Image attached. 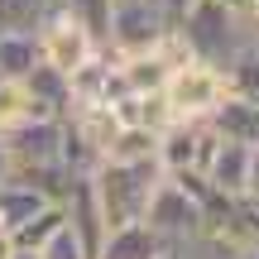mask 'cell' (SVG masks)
I'll return each mask as SVG.
<instances>
[{
	"instance_id": "obj_1",
	"label": "cell",
	"mask_w": 259,
	"mask_h": 259,
	"mask_svg": "<svg viewBox=\"0 0 259 259\" xmlns=\"http://www.w3.org/2000/svg\"><path fill=\"white\" fill-rule=\"evenodd\" d=\"M87 178H92L106 231H115V226H130V221L144 216L163 168H158V158H101Z\"/></svg>"
},
{
	"instance_id": "obj_2",
	"label": "cell",
	"mask_w": 259,
	"mask_h": 259,
	"mask_svg": "<svg viewBox=\"0 0 259 259\" xmlns=\"http://www.w3.org/2000/svg\"><path fill=\"white\" fill-rule=\"evenodd\" d=\"M173 29L183 34V44L192 48V58L216 63V67H226V58H231L240 44L254 38V19L250 15H235V10L221 5V0H197Z\"/></svg>"
},
{
	"instance_id": "obj_3",
	"label": "cell",
	"mask_w": 259,
	"mask_h": 259,
	"mask_svg": "<svg viewBox=\"0 0 259 259\" xmlns=\"http://www.w3.org/2000/svg\"><path fill=\"white\" fill-rule=\"evenodd\" d=\"M158 96H163V106H168L173 120H206V115L221 106V96H226V72L216 63L187 58V63L168 67Z\"/></svg>"
},
{
	"instance_id": "obj_4",
	"label": "cell",
	"mask_w": 259,
	"mask_h": 259,
	"mask_svg": "<svg viewBox=\"0 0 259 259\" xmlns=\"http://www.w3.org/2000/svg\"><path fill=\"white\" fill-rule=\"evenodd\" d=\"M34 44H38V63L53 67V72H63V77H72L77 67H87L96 53H101V44H96L63 5H53V0H48V10L34 24Z\"/></svg>"
},
{
	"instance_id": "obj_5",
	"label": "cell",
	"mask_w": 259,
	"mask_h": 259,
	"mask_svg": "<svg viewBox=\"0 0 259 259\" xmlns=\"http://www.w3.org/2000/svg\"><path fill=\"white\" fill-rule=\"evenodd\" d=\"M168 29L173 24L163 19V10H158L154 0H115L101 48H111V53H149Z\"/></svg>"
},
{
	"instance_id": "obj_6",
	"label": "cell",
	"mask_w": 259,
	"mask_h": 259,
	"mask_svg": "<svg viewBox=\"0 0 259 259\" xmlns=\"http://www.w3.org/2000/svg\"><path fill=\"white\" fill-rule=\"evenodd\" d=\"M211 144H216V135L206 120H173L168 130H158L154 158H158L163 173H202Z\"/></svg>"
},
{
	"instance_id": "obj_7",
	"label": "cell",
	"mask_w": 259,
	"mask_h": 259,
	"mask_svg": "<svg viewBox=\"0 0 259 259\" xmlns=\"http://www.w3.org/2000/svg\"><path fill=\"white\" fill-rule=\"evenodd\" d=\"M202 183L216 197L235 202V197L250 192V144H235V139H216L211 154L202 163Z\"/></svg>"
},
{
	"instance_id": "obj_8",
	"label": "cell",
	"mask_w": 259,
	"mask_h": 259,
	"mask_svg": "<svg viewBox=\"0 0 259 259\" xmlns=\"http://www.w3.org/2000/svg\"><path fill=\"white\" fill-rule=\"evenodd\" d=\"M206 125H211V135H216V139H235V144H259V101L226 92V96H221V106H216V111L206 115Z\"/></svg>"
},
{
	"instance_id": "obj_9",
	"label": "cell",
	"mask_w": 259,
	"mask_h": 259,
	"mask_svg": "<svg viewBox=\"0 0 259 259\" xmlns=\"http://www.w3.org/2000/svg\"><path fill=\"white\" fill-rule=\"evenodd\" d=\"M168 250H173V245H163L144 221H130V226L106 231V240H101V250H96V259H158V254H168Z\"/></svg>"
},
{
	"instance_id": "obj_10",
	"label": "cell",
	"mask_w": 259,
	"mask_h": 259,
	"mask_svg": "<svg viewBox=\"0 0 259 259\" xmlns=\"http://www.w3.org/2000/svg\"><path fill=\"white\" fill-rule=\"evenodd\" d=\"M48 202H53L48 192H38V187H29V183H15V178H5V183H0V231L15 235L19 226H24L29 216H38Z\"/></svg>"
},
{
	"instance_id": "obj_11",
	"label": "cell",
	"mask_w": 259,
	"mask_h": 259,
	"mask_svg": "<svg viewBox=\"0 0 259 259\" xmlns=\"http://www.w3.org/2000/svg\"><path fill=\"white\" fill-rule=\"evenodd\" d=\"M226 92H235V96H250V101H259V29H254V38L250 44H240L231 58H226Z\"/></svg>"
},
{
	"instance_id": "obj_12",
	"label": "cell",
	"mask_w": 259,
	"mask_h": 259,
	"mask_svg": "<svg viewBox=\"0 0 259 259\" xmlns=\"http://www.w3.org/2000/svg\"><path fill=\"white\" fill-rule=\"evenodd\" d=\"M38 63L34 29H5L0 34V77H29Z\"/></svg>"
},
{
	"instance_id": "obj_13",
	"label": "cell",
	"mask_w": 259,
	"mask_h": 259,
	"mask_svg": "<svg viewBox=\"0 0 259 259\" xmlns=\"http://www.w3.org/2000/svg\"><path fill=\"white\" fill-rule=\"evenodd\" d=\"M19 120H34L29 87H24V77H0V135L15 130Z\"/></svg>"
},
{
	"instance_id": "obj_14",
	"label": "cell",
	"mask_w": 259,
	"mask_h": 259,
	"mask_svg": "<svg viewBox=\"0 0 259 259\" xmlns=\"http://www.w3.org/2000/svg\"><path fill=\"white\" fill-rule=\"evenodd\" d=\"M158 149V135L144 125H120L111 135V144H106V158H154Z\"/></svg>"
},
{
	"instance_id": "obj_15",
	"label": "cell",
	"mask_w": 259,
	"mask_h": 259,
	"mask_svg": "<svg viewBox=\"0 0 259 259\" xmlns=\"http://www.w3.org/2000/svg\"><path fill=\"white\" fill-rule=\"evenodd\" d=\"M58 226H63V202H48L38 216H29V221L10 235V245H15V250H38V245H44Z\"/></svg>"
},
{
	"instance_id": "obj_16",
	"label": "cell",
	"mask_w": 259,
	"mask_h": 259,
	"mask_svg": "<svg viewBox=\"0 0 259 259\" xmlns=\"http://www.w3.org/2000/svg\"><path fill=\"white\" fill-rule=\"evenodd\" d=\"M34 254H38V259H96L92 250H87V240L72 231V226H67V216H63V226H58V231L48 235Z\"/></svg>"
},
{
	"instance_id": "obj_17",
	"label": "cell",
	"mask_w": 259,
	"mask_h": 259,
	"mask_svg": "<svg viewBox=\"0 0 259 259\" xmlns=\"http://www.w3.org/2000/svg\"><path fill=\"white\" fill-rule=\"evenodd\" d=\"M48 0H0V34L5 29H34Z\"/></svg>"
},
{
	"instance_id": "obj_18",
	"label": "cell",
	"mask_w": 259,
	"mask_h": 259,
	"mask_svg": "<svg viewBox=\"0 0 259 259\" xmlns=\"http://www.w3.org/2000/svg\"><path fill=\"white\" fill-rule=\"evenodd\" d=\"M154 5H158V10H163V19H168V24H178V19H183V15H187V10H192V5H197V0H154Z\"/></svg>"
},
{
	"instance_id": "obj_19",
	"label": "cell",
	"mask_w": 259,
	"mask_h": 259,
	"mask_svg": "<svg viewBox=\"0 0 259 259\" xmlns=\"http://www.w3.org/2000/svg\"><path fill=\"white\" fill-rule=\"evenodd\" d=\"M250 192H259V144H250Z\"/></svg>"
},
{
	"instance_id": "obj_20",
	"label": "cell",
	"mask_w": 259,
	"mask_h": 259,
	"mask_svg": "<svg viewBox=\"0 0 259 259\" xmlns=\"http://www.w3.org/2000/svg\"><path fill=\"white\" fill-rule=\"evenodd\" d=\"M158 259H197V254H192V250L183 245V250H168V254H158Z\"/></svg>"
},
{
	"instance_id": "obj_21",
	"label": "cell",
	"mask_w": 259,
	"mask_h": 259,
	"mask_svg": "<svg viewBox=\"0 0 259 259\" xmlns=\"http://www.w3.org/2000/svg\"><path fill=\"white\" fill-rule=\"evenodd\" d=\"M10 178V154H5V144H0V183Z\"/></svg>"
},
{
	"instance_id": "obj_22",
	"label": "cell",
	"mask_w": 259,
	"mask_h": 259,
	"mask_svg": "<svg viewBox=\"0 0 259 259\" xmlns=\"http://www.w3.org/2000/svg\"><path fill=\"white\" fill-rule=\"evenodd\" d=\"M10 254H15V245H10V235L0 231V259H10Z\"/></svg>"
},
{
	"instance_id": "obj_23",
	"label": "cell",
	"mask_w": 259,
	"mask_h": 259,
	"mask_svg": "<svg viewBox=\"0 0 259 259\" xmlns=\"http://www.w3.org/2000/svg\"><path fill=\"white\" fill-rule=\"evenodd\" d=\"M231 259H259V245H250V250H235Z\"/></svg>"
},
{
	"instance_id": "obj_24",
	"label": "cell",
	"mask_w": 259,
	"mask_h": 259,
	"mask_svg": "<svg viewBox=\"0 0 259 259\" xmlns=\"http://www.w3.org/2000/svg\"><path fill=\"white\" fill-rule=\"evenodd\" d=\"M10 259H38L34 250H15V254H10Z\"/></svg>"
},
{
	"instance_id": "obj_25",
	"label": "cell",
	"mask_w": 259,
	"mask_h": 259,
	"mask_svg": "<svg viewBox=\"0 0 259 259\" xmlns=\"http://www.w3.org/2000/svg\"><path fill=\"white\" fill-rule=\"evenodd\" d=\"M250 19H259V0H250Z\"/></svg>"
}]
</instances>
